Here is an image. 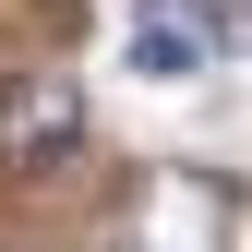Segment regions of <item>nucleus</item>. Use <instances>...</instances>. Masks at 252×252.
<instances>
[{
	"label": "nucleus",
	"instance_id": "f257e3e1",
	"mask_svg": "<svg viewBox=\"0 0 252 252\" xmlns=\"http://www.w3.org/2000/svg\"><path fill=\"white\" fill-rule=\"evenodd\" d=\"M84 144V84L72 72H12L0 84V168H48Z\"/></svg>",
	"mask_w": 252,
	"mask_h": 252
},
{
	"label": "nucleus",
	"instance_id": "f03ea898",
	"mask_svg": "<svg viewBox=\"0 0 252 252\" xmlns=\"http://www.w3.org/2000/svg\"><path fill=\"white\" fill-rule=\"evenodd\" d=\"M192 24H204L216 60H252V0H192Z\"/></svg>",
	"mask_w": 252,
	"mask_h": 252
}]
</instances>
